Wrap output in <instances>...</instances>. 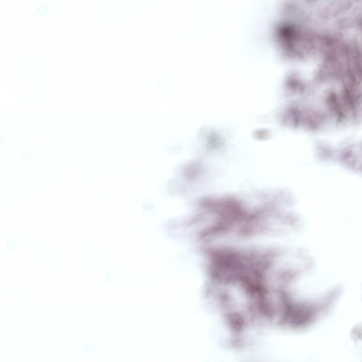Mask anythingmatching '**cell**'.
I'll use <instances>...</instances> for the list:
<instances>
[{"mask_svg":"<svg viewBox=\"0 0 362 362\" xmlns=\"http://www.w3.org/2000/svg\"><path fill=\"white\" fill-rule=\"evenodd\" d=\"M105 278L109 283H114L118 280L119 273L115 271L108 270L105 273Z\"/></svg>","mask_w":362,"mask_h":362,"instance_id":"6da1fadb","label":"cell"},{"mask_svg":"<svg viewBox=\"0 0 362 362\" xmlns=\"http://www.w3.org/2000/svg\"><path fill=\"white\" fill-rule=\"evenodd\" d=\"M18 243L17 241L14 239L7 240L5 243V247L8 251H14L17 248Z\"/></svg>","mask_w":362,"mask_h":362,"instance_id":"7a4b0ae2","label":"cell"},{"mask_svg":"<svg viewBox=\"0 0 362 362\" xmlns=\"http://www.w3.org/2000/svg\"><path fill=\"white\" fill-rule=\"evenodd\" d=\"M35 248L37 251L39 252H43L47 248L46 243L42 240L37 241L35 244Z\"/></svg>","mask_w":362,"mask_h":362,"instance_id":"3957f363","label":"cell"}]
</instances>
